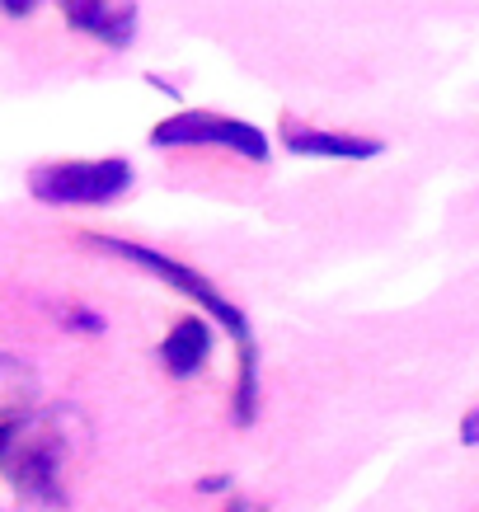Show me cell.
<instances>
[{
  "label": "cell",
  "mask_w": 479,
  "mask_h": 512,
  "mask_svg": "<svg viewBox=\"0 0 479 512\" xmlns=\"http://www.w3.org/2000/svg\"><path fill=\"white\" fill-rule=\"evenodd\" d=\"M99 249H109V254H118V259H132V264H141L151 278H160L165 287H174V292H184L193 306H202V311L212 315L226 334L235 339V353H240V381H235V423H254V409H259V357H254V334H249V315L235 306L231 296H221L212 282L202 278L198 268L179 264V259H170V254H160V249H146L137 245V240H113V235H90Z\"/></svg>",
  "instance_id": "cell-1"
},
{
  "label": "cell",
  "mask_w": 479,
  "mask_h": 512,
  "mask_svg": "<svg viewBox=\"0 0 479 512\" xmlns=\"http://www.w3.org/2000/svg\"><path fill=\"white\" fill-rule=\"evenodd\" d=\"M71 409H19L0 419V475L33 503H62V475L71 461Z\"/></svg>",
  "instance_id": "cell-2"
},
{
  "label": "cell",
  "mask_w": 479,
  "mask_h": 512,
  "mask_svg": "<svg viewBox=\"0 0 479 512\" xmlns=\"http://www.w3.org/2000/svg\"><path fill=\"white\" fill-rule=\"evenodd\" d=\"M132 188V165L123 156L104 160H52L29 170V193L47 207H104Z\"/></svg>",
  "instance_id": "cell-3"
},
{
  "label": "cell",
  "mask_w": 479,
  "mask_h": 512,
  "mask_svg": "<svg viewBox=\"0 0 479 512\" xmlns=\"http://www.w3.org/2000/svg\"><path fill=\"white\" fill-rule=\"evenodd\" d=\"M151 146H160V151H174V146H226V151H235L240 160H254V165L268 160V137L259 127L212 109H184L165 118V123H155Z\"/></svg>",
  "instance_id": "cell-4"
},
{
  "label": "cell",
  "mask_w": 479,
  "mask_h": 512,
  "mask_svg": "<svg viewBox=\"0 0 479 512\" xmlns=\"http://www.w3.org/2000/svg\"><path fill=\"white\" fill-rule=\"evenodd\" d=\"M71 29L90 33L104 47L123 52L137 38V0H57Z\"/></svg>",
  "instance_id": "cell-5"
},
{
  "label": "cell",
  "mask_w": 479,
  "mask_h": 512,
  "mask_svg": "<svg viewBox=\"0 0 479 512\" xmlns=\"http://www.w3.org/2000/svg\"><path fill=\"white\" fill-rule=\"evenodd\" d=\"M282 146H287L292 156H306V160H371V156H381V151H386V141H376V137L325 132V127L296 123V118L282 123Z\"/></svg>",
  "instance_id": "cell-6"
},
{
  "label": "cell",
  "mask_w": 479,
  "mask_h": 512,
  "mask_svg": "<svg viewBox=\"0 0 479 512\" xmlns=\"http://www.w3.org/2000/svg\"><path fill=\"white\" fill-rule=\"evenodd\" d=\"M207 357H212V329H207V320L202 315H184L179 325L165 334V343H160V362H165V372L170 376H198L202 367H207Z\"/></svg>",
  "instance_id": "cell-7"
},
{
  "label": "cell",
  "mask_w": 479,
  "mask_h": 512,
  "mask_svg": "<svg viewBox=\"0 0 479 512\" xmlns=\"http://www.w3.org/2000/svg\"><path fill=\"white\" fill-rule=\"evenodd\" d=\"M33 395H38V372L24 357L0 353V419L19 414V409H33Z\"/></svg>",
  "instance_id": "cell-8"
},
{
  "label": "cell",
  "mask_w": 479,
  "mask_h": 512,
  "mask_svg": "<svg viewBox=\"0 0 479 512\" xmlns=\"http://www.w3.org/2000/svg\"><path fill=\"white\" fill-rule=\"evenodd\" d=\"M62 320H66L71 329H90V334H99V329H104V320H99V315H90L85 306H76V311H66Z\"/></svg>",
  "instance_id": "cell-9"
},
{
  "label": "cell",
  "mask_w": 479,
  "mask_h": 512,
  "mask_svg": "<svg viewBox=\"0 0 479 512\" xmlns=\"http://www.w3.org/2000/svg\"><path fill=\"white\" fill-rule=\"evenodd\" d=\"M33 10H38V0H0V15L10 19H29Z\"/></svg>",
  "instance_id": "cell-10"
},
{
  "label": "cell",
  "mask_w": 479,
  "mask_h": 512,
  "mask_svg": "<svg viewBox=\"0 0 479 512\" xmlns=\"http://www.w3.org/2000/svg\"><path fill=\"white\" fill-rule=\"evenodd\" d=\"M461 442L465 447H479V409H470L461 419Z\"/></svg>",
  "instance_id": "cell-11"
},
{
  "label": "cell",
  "mask_w": 479,
  "mask_h": 512,
  "mask_svg": "<svg viewBox=\"0 0 479 512\" xmlns=\"http://www.w3.org/2000/svg\"><path fill=\"white\" fill-rule=\"evenodd\" d=\"M198 489H202V494H226V489H231V480H226V475H212V480H202Z\"/></svg>",
  "instance_id": "cell-12"
}]
</instances>
